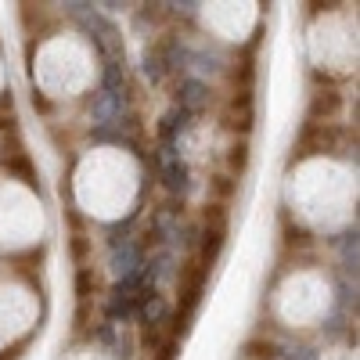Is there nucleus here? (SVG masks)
<instances>
[{
    "mask_svg": "<svg viewBox=\"0 0 360 360\" xmlns=\"http://www.w3.org/2000/svg\"><path fill=\"white\" fill-rule=\"evenodd\" d=\"M79 22H83V29L90 33V40H94V47L105 54V62H123V40H119V33H115V25L105 18V15H98V11H83V15H76Z\"/></svg>",
    "mask_w": 360,
    "mask_h": 360,
    "instance_id": "1",
    "label": "nucleus"
},
{
    "mask_svg": "<svg viewBox=\"0 0 360 360\" xmlns=\"http://www.w3.org/2000/svg\"><path fill=\"white\" fill-rule=\"evenodd\" d=\"M224 238H227V213L224 205H209L205 209V227H202V249H198V263L202 266H213L220 249H224Z\"/></svg>",
    "mask_w": 360,
    "mask_h": 360,
    "instance_id": "2",
    "label": "nucleus"
},
{
    "mask_svg": "<svg viewBox=\"0 0 360 360\" xmlns=\"http://www.w3.org/2000/svg\"><path fill=\"white\" fill-rule=\"evenodd\" d=\"M159 176L173 195H184L191 188V169L176 152H159Z\"/></svg>",
    "mask_w": 360,
    "mask_h": 360,
    "instance_id": "3",
    "label": "nucleus"
},
{
    "mask_svg": "<svg viewBox=\"0 0 360 360\" xmlns=\"http://www.w3.org/2000/svg\"><path fill=\"white\" fill-rule=\"evenodd\" d=\"M209 94H213L209 83L188 76V79H180V86H176V108H184L188 115H198V112L209 108Z\"/></svg>",
    "mask_w": 360,
    "mask_h": 360,
    "instance_id": "4",
    "label": "nucleus"
},
{
    "mask_svg": "<svg viewBox=\"0 0 360 360\" xmlns=\"http://www.w3.org/2000/svg\"><path fill=\"white\" fill-rule=\"evenodd\" d=\"M141 263H144V245H141V242H134V238H123V242L112 245V270H115L119 278L137 274Z\"/></svg>",
    "mask_w": 360,
    "mask_h": 360,
    "instance_id": "5",
    "label": "nucleus"
},
{
    "mask_svg": "<svg viewBox=\"0 0 360 360\" xmlns=\"http://www.w3.org/2000/svg\"><path fill=\"white\" fill-rule=\"evenodd\" d=\"M188 123H191V115H188L184 108H169V112L159 119V141H162V152H173V148H176V137L188 130Z\"/></svg>",
    "mask_w": 360,
    "mask_h": 360,
    "instance_id": "6",
    "label": "nucleus"
},
{
    "mask_svg": "<svg viewBox=\"0 0 360 360\" xmlns=\"http://www.w3.org/2000/svg\"><path fill=\"white\" fill-rule=\"evenodd\" d=\"M144 328H152V324H162L166 321V299L155 292V288H144V295L137 299V314H134Z\"/></svg>",
    "mask_w": 360,
    "mask_h": 360,
    "instance_id": "7",
    "label": "nucleus"
},
{
    "mask_svg": "<svg viewBox=\"0 0 360 360\" xmlns=\"http://www.w3.org/2000/svg\"><path fill=\"white\" fill-rule=\"evenodd\" d=\"M339 112V90H317V94L310 98V127L321 123V115H335Z\"/></svg>",
    "mask_w": 360,
    "mask_h": 360,
    "instance_id": "8",
    "label": "nucleus"
},
{
    "mask_svg": "<svg viewBox=\"0 0 360 360\" xmlns=\"http://www.w3.org/2000/svg\"><path fill=\"white\" fill-rule=\"evenodd\" d=\"M8 173H15L22 184H29V188H40V176H37V169H33V162H29L25 152H11L8 155Z\"/></svg>",
    "mask_w": 360,
    "mask_h": 360,
    "instance_id": "9",
    "label": "nucleus"
},
{
    "mask_svg": "<svg viewBox=\"0 0 360 360\" xmlns=\"http://www.w3.org/2000/svg\"><path fill=\"white\" fill-rule=\"evenodd\" d=\"M245 356L249 360H281V346L266 342V339H249L245 342Z\"/></svg>",
    "mask_w": 360,
    "mask_h": 360,
    "instance_id": "10",
    "label": "nucleus"
},
{
    "mask_svg": "<svg viewBox=\"0 0 360 360\" xmlns=\"http://www.w3.org/2000/svg\"><path fill=\"white\" fill-rule=\"evenodd\" d=\"M94 288H98V278L90 274V266H79V274H76V292H79L83 303H86L90 295H94Z\"/></svg>",
    "mask_w": 360,
    "mask_h": 360,
    "instance_id": "11",
    "label": "nucleus"
},
{
    "mask_svg": "<svg viewBox=\"0 0 360 360\" xmlns=\"http://www.w3.org/2000/svg\"><path fill=\"white\" fill-rule=\"evenodd\" d=\"M245 152H249L245 144H238V148H231V169H238V173L245 169V162H249V155H245Z\"/></svg>",
    "mask_w": 360,
    "mask_h": 360,
    "instance_id": "12",
    "label": "nucleus"
},
{
    "mask_svg": "<svg viewBox=\"0 0 360 360\" xmlns=\"http://www.w3.org/2000/svg\"><path fill=\"white\" fill-rule=\"evenodd\" d=\"M285 360H317V353H314L310 346H295V349L285 353Z\"/></svg>",
    "mask_w": 360,
    "mask_h": 360,
    "instance_id": "13",
    "label": "nucleus"
}]
</instances>
